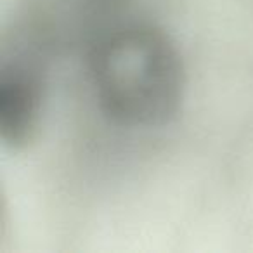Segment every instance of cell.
Returning a JSON list of instances; mask_svg holds the SVG:
<instances>
[{
    "mask_svg": "<svg viewBox=\"0 0 253 253\" xmlns=\"http://www.w3.org/2000/svg\"><path fill=\"white\" fill-rule=\"evenodd\" d=\"M42 70L33 50H18L0 70V135L11 148L35 139L42 116Z\"/></svg>",
    "mask_w": 253,
    "mask_h": 253,
    "instance_id": "2",
    "label": "cell"
},
{
    "mask_svg": "<svg viewBox=\"0 0 253 253\" xmlns=\"http://www.w3.org/2000/svg\"><path fill=\"white\" fill-rule=\"evenodd\" d=\"M95 97L120 125L153 126L177 113L184 92L179 50L149 25H116L90 49Z\"/></svg>",
    "mask_w": 253,
    "mask_h": 253,
    "instance_id": "1",
    "label": "cell"
}]
</instances>
